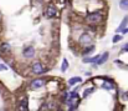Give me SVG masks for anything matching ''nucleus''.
I'll return each mask as SVG.
<instances>
[{"mask_svg": "<svg viewBox=\"0 0 128 111\" xmlns=\"http://www.w3.org/2000/svg\"><path fill=\"white\" fill-rule=\"evenodd\" d=\"M86 20L91 24H98V23H102L103 21V11L101 10H97V11H93V13H90L87 16H86Z\"/></svg>", "mask_w": 128, "mask_h": 111, "instance_id": "f257e3e1", "label": "nucleus"}, {"mask_svg": "<svg viewBox=\"0 0 128 111\" xmlns=\"http://www.w3.org/2000/svg\"><path fill=\"white\" fill-rule=\"evenodd\" d=\"M31 73L35 75H42L44 73H46V69L44 68L40 61H35L31 64Z\"/></svg>", "mask_w": 128, "mask_h": 111, "instance_id": "f03ea898", "label": "nucleus"}, {"mask_svg": "<svg viewBox=\"0 0 128 111\" xmlns=\"http://www.w3.org/2000/svg\"><path fill=\"white\" fill-rule=\"evenodd\" d=\"M45 84H46V80H45V79H42V77H39V79H35V80H32V81H31L30 87H31L32 90H36V89L42 87Z\"/></svg>", "mask_w": 128, "mask_h": 111, "instance_id": "7ed1b4c3", "label": "nucleus"}, {"mask_svg": "<svg viewBox=\"0 0 128 111\" xmlns=\"http://www.w3.org/2000/svg\"><path fill=\"white\" fill-rule=\"evenodd\" d=\"M35 54H36V50H35L34 46H26L24 49V51H22V55L26 59H32L35 56Z\"/></svg>", "mask_w": 128, "mask_h": 111, "instance_id": "20e7f679", "label": "nucleus"}, {"mask_svg": "<svg viewBox=\"0 0 128 111\" xmlns=\"http://www.w3.org/2000/svg\"><path fill=\"white\" fill-rule=\"evenodd\" d=\"M57 15V9L52 5V4H50L47 8H46V10H45V16L46 18H55Z\"/></svg>", "mask_w": 128, "mask_h": 111, "instance_id": "39448f33", "label": "nucleus"}, {"mask_svg": "<svg viewBox=\"0 0 128 111\" xmlns=\"http://www.w3.org/2000/svg\"><path fill=\"white\" fill-rule=\"evenodd\" d=\"M78 42L81 44V45H90L91 42H92V36L88 34V33H84L81 36H80V40H78Z\"/></svg>", "mask_w": 128, "mask_h": 111, "instance_id": "423d86ee", "label": "nucleus"}, {"mask_svg": "<svg viewBox=\"0 0 128 111\" xmlns=\"http://www.w3.org/2000/svg\"><path fill=\"white\" fill-rule=\"evenodd\" d=\"M0 52L4 54L5 56L9 55V54L11 52V45H10L9 42H1V44H0Z\"/></svg>", "mask_w": 128, "mask_h": 111, "instance_id": "0eeeda50", "label": "nucleus"}, {"mask_svg": "<svg viewBox=\"0 0 128 111\" xmlns=\"http://www.w3.org/2000/svg\"><path fill=\"white\" fill-rule=\"evenodd\" d=\"M18 109L19 111H28L29 110V101H28V97H24L20 100L19 105H18Z\"/></svg>", "mask_w": 128, "mask_h": 111, "instance_id": "6e6552de", "label": "nucleus"}, {"mask_svg": "<svg viewBox=\"0 0 128 111\" xmlns=\"http://www.w3.org/2000/svg\"><path fill=\"white\" fill-rule=\"evenodd\" d=\"M106 81L103 82V85H102V87L103 89H106V90H112L113 87H114V81L113 80H111V79H108V77H103Z\"/></svg>", "mask_w": 128, "mask_h": 111, "instance_id": "1a4fd4ad", "label": "nucleus"}, {"mask_svg": "<svg viewBox=\"0 0 128 111\" xmlns=\"http://www.w3.org/2000/svg\"><path fill=\"white\" fill-rule=\"evenodd\" d=\"M108 58H110V54H108V52H104V54H102V55L100 56V59L96 61V64H97V65H102V64H104V63L108 60Z\"/></svg>", "mask_w": 128, "mask_h": 111, "instance_id": "9d476101", "label": "nucleus"}, {"mask_svg": "<svg viewBox=\"0 0 128 111\" xmlns=\"http://www.w3.org/2000/svg\"><path fill=\"white\" fill-rule=\"evenodd\" d=\"M128 25V16L126 15L124 18H123V20H122V23H121V25H120V28L117 29V33H121L122 30H124L126 28H127Z\"/></svg>", "mask_w": 128, "mask_h": 111, "instance_id": "9b49d317", "label": "nucleus"}, {"mask_svg": "<svg viewBox=\"0 0 128 111\" xmlns=\"http://www.w3.org/2000/svg\"><path fill=\"white\" fill-rule=\"evenodd\" d=\"M77 82H82V79H81L80 76H74V77H71L67 84H68L70 86H74V85H76Z\"/></svg>", "mask_w": 128, "mask_h": 111, "instance_id": "f8f14e48", "label": "nucleus"}, {"mask_svg": "<svg viewBox=\"0 0 128 111\" xmlns=\"http://www.w3.org/2000/svg\"><path fill=\"white\" fill-rule=\"evenodd\" d=\"M100 56H101V55H96V56H92V58H84V63H87V64H90V63H96V61L100 59Z\"/></svg>", "mask_w": 128, "mask_h": 111, "instance_id": "ddd939ff", "label": "nucleus"}, {"mask_svg": "<svg viewBox=\"0 0 128 111\" xmlns=\"http://www.w3.org/2000/svg\"><path fill=\"white\" fill-rule=\"evenodd\" d=\"M67 69H68V61H67V59H64L62 66H61V71H62V73H66Z\"/></svg>", "mask_w": 128, "mask_h": 111, "instance_id": "4468645a", "label": "nucleus"}, {"mask_svg": "<svg viewBox=\"0 0 128 111\" xmlns=\"http://www.w3.org/2000/svg\"><path fill=\"white\" fill-rule=\"evenodd\" d=\"M120 6L122 10H128V0H121Z\"/></svg>", "mask_w": 128, "mask_h": 111, "instance_id": "2eb2a0df", "label": "nucleus"}, {"mask_svg": "<svg viewBox=\"0 0 128 111\" xmlns=\"http://www.w3.org/2000/svg\"><path fill=\"white\" fill-rule=\"evenodd\" d=\"M94 91V87H90V89H86L85 91H84V97H87V96H90L91 95V92H93Z\"/></svg>", "mask_w": 128, "mask_h": 111, "instance_id": "dca6fc26", "label": "nucleus"}, {"mask_svg": "<svg viewBox=\"0 0 128 111\" xmlns=\"http://www.w3.org/2000/svg\"><path fill=\"white\" fill-rule=\"evenodd\" d=\"M93 49H94V46H93V45H91V46L86 47L85 50H84V55H85V56H86V55H88V54H90V52H91Z\"/></svg>", "mask_w": 128, "mask_h": 111, "instance_id": "f3484780", "label": "nucleus"}, {"mask_svg": "<svg viewBox=\"0 0 128 111\" xmlns=\"http://www.w3.org/2000/svg\"><path fill=\"white\" fill-rule=\"evenodd\" d=\"M120 40H122V36H121V35H114L113 39H112V41H113L114 44H116V42H118Z\"/></svg>", "mask_w": 128, "mask_h": 111, "instance_id": "a211bd4d", "label": "nucleus"}, {"mask_svg": "<svg viewBox=\"0 0 128 111\" xmlns=\"http://www.w3.org/2000/svg\"><path fill=\"white\" fill-rule=\"evenodd\" d=\"M71 100H75V99H78V95H77V91H74V92H71Z\"/></svg>", "mask_w": 128, "mask_h": 111, "instance_id": "6ab92c4d", "label": "nucleus"}, {"mask_svg": "<svg viewBox=\"0 0 128 111\" xmlns=\"http://www.w3.org/2000/svg\"><path fill=\"white\" fill-rule=\"evenodd\" d=\"M8 68H6V65L5 64H0V71H2V70H6Z\"/></svg>", "mask_w": 128, "mask_h": 111, "instance_id": "aec40b11", "label": "nucleus"}, {"mask_svg": "<svg viewBox=\"0 0 128 111\" xmlns=\"http://www.w3.org/2000/svg\"><path fill=\"white\" fill-rule=\"evenodd\" d=\"M64 97H65V99H67V97H68V92H67V91H66V92H64Z\"/></svg>", "mask_w": 128, "mask_h": 111, "instance_id": "412c9836", "label": "nucleus"}, {"mask_svg": "<svg viewBox=\"0 0 128 111\" xmlns=\"http://www.w3.org/2000/svg\"><path fill=\"white\" fill-rule=\"evenodd\" d=\"M124 47H128V44H126V45H124Z\"/></svg>", "mask_w": 128, "mask_h": 111, "instance_id": "4be33fe9", "label": "nucleus"}]
</instances>
